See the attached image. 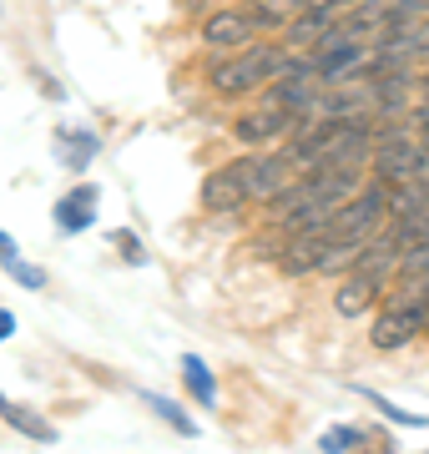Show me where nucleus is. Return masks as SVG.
<instances>
[{
	"label": "nucleus",
	"instance_id": "nucleus-1",
	"mask_svg": "<svg viewBox=\"0 0 429 454\" xmlns=\"http://www.w3.org/2000/svg\"><path fill=\"white\" fill-rule=\"evenodd\" d=\"M384 217H389V192H384V187H369V192H359L354 202H339V207L324 217L318 238H324L329 247H348V253H359V247L384 227Z\"/></svg>",
	"mask_w": 429,
	"mask_h": 454
},
{
	"label": "nucleus",
	"instance_id": "nucleus-2",
	"mask_svg": "<svg viewBox=\"0 0 429 454\" xmlns=\"http://www.w3.org/2000/svg\"><path fill=\"white\" fill-rule=\"evenodd\" d=\"M278 66H283V56L273 46H238L232 56H217L207 82H213L217 97H243L253 86H263L268 76H278Z\"/></svg>",
	"mask_w": 429,
	"mask_h": 454
},
{
	"label": "nucleus",
	"instance_id": "nucleus-3",
	"mask_svg": "<svg viewBox=\"0 0 429 454\" xmlns=\"http://www.w3.org/2000/svg\"><path fill=\"white\" fill-rule=\"evenodd\" d=\"M374 146V177L384 187H399V182H410L425 172V157H419V146L404 137V131H384V137H369Z\"/></svg>",
	"mask_w": 429,
	"mask_h": 454
},
{
	"label": "nucleus",
	"instance_id": "nucleus-4",
	"mask_svg": "<svg viewBox=\"0 0 429 454\" xmlns=\"http://www.w3.org/2000/svg\"><path fill=\"white\" fill-rule=\"evenodd\" d=\"M243 182H248V197H278L293 182V157L288 152L253 157V162H243Z\"/></svg>",
	"mask_w": 429,
	"mask_h": 454
},
{
	"label": "nucleus",
	"instance_id": "nucleus-5",
	"mask_svg": "<svg viewBox=\"0 0 429 454\" xmlns=\"http://www.w3.org/2000/svg\"><path fill=\"white\" fill-rule=\"evenodd\" d=\"M243 202H248L243 162H238V167H217L213 177L202 182V207H207V212H238Z\"/></svg>",
	"mask_w": 429,
	"mask_h": 454
},
{
	"label": "nucleus",
	"instance_id": "nucleus-6",
	"mask_svg": "<svg viewBox=\"0 0 429 454\" xmlns=\"http://www.w3.org/2000/svg\"><path fill=\"white\" fill-rule=\"evenodd\" d=\"M202 41L217 51H238L253 41V16L248 11H213L207 26H202Z\"/></svg>",
	"mask_w": 429,
	"mask_h": 454
},
{
	"label": "nucleus",
	"instance_id": "nucleus-7",
	"mask_svg": "<svg viewBox=\"0 0 429 454\" xmlns=\"http://www.w3.org/2000/svg\"><path fill=\"white\" fill-rule=\"evenodd\" d=\"M419 328H425V309H404V303H394V313H384L369 339H374V348H404Z\"/></svg>",
	"mask_w": 429,
	"mask_h": 454
},
{
	"label": "nucleus",
	"instance_id": "nucleus-8",
	"mask_svg": "<svg viewBox=\"0 0 429 454\" xmlns=\"http://www.w3.org/2000/svg\"><path fill=\"white\" fill-rule=\"evenodd\" d=\"M0 419L11 424L16 434H26V439H41V444H56V424L51 419H41L31 404H16L11 394H0Z\"/></svg>",
	"mask_w": 429,
	"mask_h": 454
},
{
	"label": "nucleus",
	"instance_id": "nucleus-9",
	"mask_svg": "<svg viewBox=\"0 0 429 454\" xmlns=\"http://www.w3.org/2000/svg\"><path fill=\"white\" fill-rule=\"evenodd\" d=\"M97 223V187H76L71 197L56 202V227L61 232H86Z\"/></svg>",
	"mask_w": 429,
	"mask_h": 454
},
{
	"label": "nucleus",
	"instance_id": "nucleus-10",
	"mask_svg": "<svg viewBox=\"0 0 429 454\" xmlns=\"http://www.w3.org/2000/svg\"><path fill=\"white\" fill-rule=\"evenodd\" d=\"M293 127V116L278 112V106H268V112H253V116H238V142H273V137H283V131Z\"/></svg>",
	"mask_w": 429,
	"mask_h": 454
},
{
	"label": "nucleus",
	"instance_id": "nucleus-11",
	"mask_svg": "<svg viewBox=\"0 0 429 454\" xmlns=\"http://www.w3.org/2000/svg\"><path fill=\"white\" fill-rule=\"evenodd\" d=\"M324 238L318 232H293V243L283 247V273H314L324 268Z\"/></svg>",
	"mask_w": 429,
	"mask_h": 454
},
{
	"label": "nucleus",
	"instance_id": "nucleus-12",
	"mask_svg": "<svg viewBox=\"0 0 429 454\" xmlns=\"http://www.w3.org/2000/svg\"><path fill=\"white\" fill-rule=\"evenodd\" d=\"M56 157L66 172H86L91 157H97V137L91 131H56Z\"/></svg>",
	"mask_w": 429,
	"mask_h": 454
},
{
	"label": "nucleus",
	"instance_id": "nucleus-13",
	"mask_svg": "<svg viewBox=\"0 0 429 454\" xmlns=\"http://www.w3.org/2000/svg\"><path fill=\"white\" fill-rule=\"evenodd\" d=\"M374 293H379V278L354 273V278L344 283V288H339V313H344V318H359V313L369 309V303H374Z\"/></svg>",
	"mask_w": 429,
	"mask_h": 454
},
{
	"label": "nucleus",
	"instance_id": "nucleus-14",
	"mask_svg": "<svg viewBox=\"0 0 429 454\" xmlns=\"http://www.w3.org/2000/svg\"><path fill=\"white\" fill-rule=\"evenodd\" d=\"M182 379H187V389L198 394V404H207V409L217 404V384H213V369H207V364H202L198 354H187V358H182Z\"/></svg>",
	"mask_w": 429,
	"mask_h": 454
},
{
	"label": "nucleus",
	"instance_id": "nucleus-15",
	"mask_svg": "<svg viewBox=\"0 0 429 454\" xmlns=\"http://www.w3.org/2000/svg\"><path fill=\"white\" fill-rule=\"evenodd\" d=\"M329 26H333L329 11H303V20H293V26H288V41H293V46H318Z\"/></svg>",
	"mask_w": 429,
	"mask_h": 454
},
{
	"label": "nucleus",
	"instance_id": "nucleus-16",
	"mask_svg": "<svg viewBox=\"0 0 429 454\" xmlns=\"http://www.w3.org/2000/svg\"><path fill=\"white\" fill-rule=\"evenodd\" d=\"M363 399H369V404L379 409V414H384L389 424H399V429H429V414H414V409H399L394 399H384V394H374V389H363Z\"/></svg>",
	"mask_w": 429,
	"mask_h": 454
},
{
	"label": "nucleus",
	"instance_id": "nucleus-17",
	"mask_svg": "<svg viewBox=\"0 0 429 454\" xmlns=\"http://www.w3.org/2000/svg\"><path fill=\"white\" fill-rule=\"evenodd\" d=\"M399 278H429V238H419V243H410L404 253L394 258Z\"/></svg>",
	"mask_w": 429,
	"mask_h": 454
},
{
	"label": "nucleus",
	"instance_id": "nucleus-18",
	"mask_svg": "<svg viewBox=\"0 0 429 454\" xmlns=\"http://www.w3.org/2000/svg\"><path fill=\"white\" fill-rule=\"evenodd\" d=\"M147 404L157 409V419H167L172 429H177V434H198V424L187 419V414H182V409L172 404V399H162V394H147Z\"/></svg>",
	"mask_w": 429,
	"mask_h": 454
},
{
	"label": "nucleus",
	"instance_id": "nucleus-19",
	"mask_svg": "<svg viewBox=\"0 0 429 454\" xmlns=\"http://www.w3.org/2000/svg\"><path fill=\"white\" fill-rule=\"evenodd\" d=\"M354 444H359V429H329V434L318 439L324 454H344V450H354Z\"/></svg>",
	"mask_w": 429,
	"mask_h": 454
},
{
	"label": "nucleus",
	"instance_id": "nucleus-20",
	"mask_svg": "<svg viewBox=\"0 0 429 454\" xmlns=\"http://www.w3.org/2000/svg\"><path fill=\"white\" fill-rule=\"evenodd\" d=\"M11 273H16V283L20 288H46V273H41V268H26V262H11Z\"/></svg>",
	"mask_w": 429,
	"mask_h": 454
},
{
	"label": "nucleus",
	"instance_id": "nucleus-21",
	"mask_svg": "<svg viewBox=\"0 0 429 454\" xmlns=\"http://www.w3.org/2000/svg\"><path fill=\"white\" fill-rule=\"evenodd\" d=\"M20 258V247H16V238L11 232H0V268H11V262Z\"/></svg>",
	"mask_w": 429,
	"mask_h": 454
},
{
	"label": "nucleus",
	"instance_id": "nucleus-22",
	"mask_svg": "<svg viewBox=\"0 0 429 454\" xmlns=\"http://www.w3.org/2000/svg\"><path fill=\"white\" fill-rule=\"evenodd\" d=\"M116 243H121V253H127V262H142V243H136L132 232H116Z\"/></svg>",
	"mask_w": 429,
	"mask_h": 454
},
{
	"label": "nucleus",
	"instance_id": "nucleus-23",
	"mask_svg": "<svg viewBox=\"0 0 429 454\" xmlns=\"http://www.w3.org/2000/svg\"><path fill=\"white\" fill-rule=\"evenodd\" d=\"M11 333H16V313H11V309H0V343L11 339Z\"/></svg>",
	"mask_w": 429,
	"mask_h": 454
}]
</instances>
